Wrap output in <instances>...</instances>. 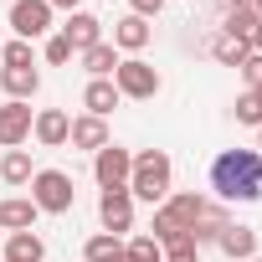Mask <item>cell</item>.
Masks as SVG:
<instances>
[{
  "instance_id": "cell-33",
  "label": "cell",
  "mask_w": 262,
  "mask_h": 262,
  "mask_svg": "<svg viewBox=\"0 0 262 262\" xmlns=\"http://www.w3.org/2000/svg\"><path fill=\"white\" fill-rule=\"evenodd\" d=\"M47 6H52V11H67V16H72V11H82V0H47Z\"/></svg>"
},
{
  "instance_id": "cell-26",
  "label": "cell",
  "mask_w": 262,
  "mask_h": 262,
  "mask_svg": "<svg viewBox=\"0 0 262 262\" xmlns=\"http://www.w3.org/2000/svg\"><path fill=\"white\" fill-rule=\"evenodd\" d=\"M165 206H170V211H175V216H180V221H185V231H190V226H195V216H201V206H206V201H201V195H170V201H165Z\"/></svg>"
},
{
  "instance_id": "cell-6",
  "label": "cell",
  "mask_w": 262,
  "mask_h": 262,
  "mask_svg": "<svg viewBox=\"0 0 262 262\" xmlns=\"http://www.w3.org/2000/svg\"><path fill=\"white\" fill-rule=\"evenodd\" d=\"M11 31H16V41L47 36L52 31V6H47V0H16V6H11Z\"/></svg>"
},
{
  "instance_id": "cell-29",
  "label": "cell",
  "mask_w": 262,
  "mask_h": 262,
  "mask_svg": "<svg viewBox=\"0 0 262 262\" xmlns=\"http://www.w3.org/2000/svg\"><path fill=\"white\" fill-rule=\"evenodd\" d=\"M41 57H47V62H52V67H67V62H72V57H77V52H72V47H67V41H62V36H47V47H41Z\"/></svg>"
},
{
  "instance_id": "cell-9",
  "label": "cell",
  "mask_w": 262,
  "mask_h": 262,
  "mask_svg": "<svg viewBox=\"0 0 262 262\" xmlns=\"http://www.w3.org/2000/svg\"><path fill=\"white\" fill-rule=\"evenodd\" d=\"M57 36H62V41L82 57L88 47H98V41H103V21H98L93 11H72V16H67V26H62Z\"/></svg>"
},
{
  "instance_id": "cell-38",
  "label": "cell",
  "mask_w": 262,
  "mask_h": 262,
  "mask_svg": "<svg viewBox=\"0 0 262 262\" xmlns=\"http://www.w3.org/2000/svg\"><path fill=\"white\" fill-rule=\"evenodd\" d=\"M247 262H262V257H247Z\"/></svg>"
},
{
  "instance_id": "cell-30",
  "label": "cell",
  "mask_w": 262,
  "mask_h": 262,
  "mask_svg": "<svg viewBox=\"0 0 262 262\" xmlns=\"http://www.w3.org/2000/svg\"><path fill=\"white\" fill-rule=\"evenodd\" d=\"M236 72H242V77H247V93H257V88H262V52H247V57H242V67H236Z\"/></svg>"
},
{
  "instance_id": "cell-13",
  "label": "cell",
  "mask_w": 262,
  "mask_h": 262,
  "mask_svg": "<svg viewBox=\"0 0 262 262\" xmlns=\"http://www.w3.org/2000/svg\"><path fill=\"white\" fill-rule=\"evenodd\" d=\"M216 247H221L226 257L247 262V257H257V226H242V221H226V231L216 236Z\"/></svg>"
},
{
  "instance_id": "cell-25",
  "label": "cell",
  "mask_w": 262,
  "mask_h": 262,
  "mask_svg": "<svg viewBox=\"0 0 262 262\" xmlns=\"http://www.w3.org/2000/svg\"><path fill=\"white\" fill-rule=\"evenodd\" d=\"M123 257H128V262H165V247H160L155 236H134V242L123 247Z\"/></svg>"
},
{
  "instance_id": "cell-23",
  "label": "cell",
  "mask_w": 262,
  "mask_h": 262,
  "mask_svg": "<svg viewBox=\"0 0 262 262\" xmlns=\"http://www.w3.org/2000/svg\"><path fill=\"white\" fill-rule=\"evenodd\" d=\"M257 21H262V16H257L252 6H231V11H226V26H221V36H236V41H247V36L257 31Z\"/></svg>"
},
{
  "instance_id": "cell-5",
  "label": "cell",
  "mask_w": 262,
  "mask_h": 262,
  "mask_svg": "<svg viewBox=\"0 0 262 262\" xmlns=\"http://www.w3.org/2000/svg\"><path fill=\"white\" fill-rule=\"evenodd\" d=\"M128 175H134V155H128L123 144H103L93 155V180L103 190H128Z\"/></svg>"
},
{
  "instance_id": "cell-2",
  "label": "cell",
  "mask_w": 262,
  "mask_h": 262,
  "mask_svg": "<svg viewBox=\"0 0 262 262\" xmlns=\"http://www.w3.org/2000/svg\"><path fill=\"white\" fill-rule=\"evenodd\" d=\"M170 155L165 149H144V155H134V175H128V195H139V201H149V206H165L170 201Z\"/></svg>"
},
{
  "instance_id": "cell-22",
  "label": "cell",
  "mask_w": 262,
  "mask_h": 262,
  "mask_svg": "<svg viewBox=\"0 0 262 262\" xmlns=\"http://www.w3.org/2000/svg\"><path fill=\"white\" fill-rule=\"evenodd\" d=\"M82 257H88V262H128V257H123V242H118V236H108V231L88 236Z\"/></svg>"
},
{
  "instance_id": "cell-20",
  "label": "cell",
  "mask_w": 262,
  "mask_h": 262,
  "mask_svg": "<svg viewBox=\"0 0 262 262\" xmlns=\"http://www.w3.org/2000/svg\"><path fill=\"white\" fill-rule=\"evenodd\" d=\"M31 155L26 149H6V160H0V180L6 185H31Z\"/></svg>"
},
{
  "instance_id": "cell-34",
  "label": "cell",
  "mask_w": 262,
  "mask_h": 262,
  "mask_svg": "<svg viewBox=\"0 0 262 262\" xmlns=\"http://www.w3.org/2000/svg\"><path fill=\"white\" fill-rule=\"evenodd\" d=\"M252 11H257V16H262V0H252Z\"/></svg>"
},
{
  "instance_id": "cell-36",
  "label": "cell",
  "mask_w": 262,
  "mask_h": 262,
  "mask_svg": "<svg viewBox=\"0 0 262 262\" xmlns=\"http://www.w3.org/2000/svg\"><path fill=\"white\" fill-rule=\"evenodd\" d=\"M231 6H252V0H231Z\"/></svg>"
},
{
  "instance_id": "cell-3",
  "label": "cell",
  "mask_w": 262,
  "mask_h": 262,
  "mask_svg": "<svg viewBox=\"0 0 262 262\" xmlns=\"http://www.w3.org/2000/svg\"><path fill=\"white\" fill-rule=\"evenodd\" d=\"M31 201H36V211H47V216H67L72 201H77V185H72L67 170H36V175H31Z\"/></svg>"
},
{
  "instance_id": "cell-32",
  "label": "cell",
  "mask_w": 262,
  "mask_h": 262,
  "mask_svg": "<svg viewBox=\"0 0 262 262\" xmlns=\"http://www.w3.org/2000/svg\"><path fill=\"white\" fill-rule=\"evenodd\" d=\"M128 6H134V16H144V21H149V16H160V11H165V0H128Z\"/></svg>"
},
{
  "instance_id": "cell-15",
  "label": "cell",
  "mask_w": 262,
  "mask_h": 262,
  "mask_svg": "<svg viewBox=\"0 0 262 262\" xmlns=\"http://www.w3.org/2000/svg\"><path fill=\"white\" fill-rule=\"evenodd\" d=\"M36 201H21V195H11V201H0V231H31L36 226Z\"/></svg>"
},
{
  "instance_id": "cell-1",
  "label": "cell",
  "mask_w": 262,
  "mask_h": 262,
  "mask_svg": "<svg viewBox=\"0 0 262 262\" xmlns=\"http://www.w3.org/2000/svg\"><path fill=\"white\" fill-rule=\"evenodd\" d=\"M211 190L221 201H262V155L257 149H221L211 160Z\"/></svg>"
},
{
  "instance_id": "cell-18",
  "label": "cell",
  "mask_w": 262,
  "mask_h": 262,
  "mask_svg": "<svg viewBox=\"0 0 262 262\" xmlns=\"http://www.w3.org/2000/svg\"><path fill=\"white\" fill-rule=\"evenodd\" d=\"M41 257H47V242H41L36 231H11L6 257H0V262H41Z\"/></svg>"
},
{
  "instance_id": "cell-27",
  "label": "cell",
  "mask_w": 262,
  "mask_h": 262,
  "mask_svg": "<svg viewBox=\"0 0 262 262\" xmlns=\"http://www.w3.org/2000/svg\"><path fill=\"white\" fill-rule=\"evenodd\" d=\"M0 62H6V67H36V57H31V41H6Z\"/></svg>"
},
{
  "instance_id": "cell-14",
  "label": "cell",
  "mask_w": 262,
  "mask_h": 262,
  "mask_svg": "<svg viewBox=\"0 0 262 262\" xmlns=\"http://www.w3.org/2000/svg\"><path fill=\"white\" fill-rule=\"evenodd\" d=\"M82 108H88L93 118H108V113L118 108V88H113V77H93V82L82 88Z\"/></svg>"
},
{
  "instance_id": "cell-19",
  "label": "cell",
  "mask_w": 262,
  "mask_h": 262,
  "mask_svg": "<svg viewBox=\"0 0 262 262\" xmlns=\"http://www.w3.org/2000/svg\"><path fill=\"white\" fill-rule=\"evenodd\" d=\"M226 221H231V216H226L221 206H211V201H206V206H201V216H195V226H190V242H195V247L216 242V236L226 231Z\"/></svg>"
},
{
  "instance_id": "cell-35",
  "label": "cell",
  "mask_w": 262,
  "mask_h": 262,
  "mask_svg": "<svg viewBox=\"0 0 262 262\" xmlns=\"http://www.w3.org/2000/svg\"><path fill=\"white\" fill-rule=\"evenodd\" d=\"M257 155H262V128H257Z\"/></svg>"
},
{
  "instance_id": "cell-4",
  "label": "cell",
  "mask_w": 262,
  "mask_h": 262,
  "mask_svg": "<svg viewBox=\"0 0 262 262\" xmlns=\"http://www.w3.org/2000/svg\"><path fill=\"white\" fill-rule=\"evenodd\" d=\"M113 88H118V98H139V103H149V98L165 88V77H160L144 57H123V62L113 67Z\"/></svg>"
},
{
  "instance_id": "cell-10",
  "label": "cell",
  "mask_w": 262,
  "mask_h": 262,
  "mask_svg": "<svg viewBox=\"0 0 262 262\" xmlns=\"http://www.w3.org/2000/svg\"><path fill=\"white\" fill-rule=\"evenodd\" d=\"M31 134H36V144H41V149H62V144H67V134H72V118H67L62 108H41V113H36V123H31Z\"/></svg>"
},
{
  "instance_id": "cell-28",
  "label": "cell",
  "mask_w": 262,
  "mask_h": 262,
  "mask_svg": "<svg viewBox=\"0 0 262 262\" xmlns=\"http://www.w3.org/2000/svg\"><path fill=\"white\" fill-rule=\"evenodd\" d=\"M236 123L262 128V103H257V93H242V98H236Z\"/></svg>"
},
{
  "instance_id": "cell-24",
  "label": "cell",
  "mask_w": 262,
  "mask_h": 262,
  "mask_svg": "<svg viewBox=\"0 0 262 262\" xmlns=\"http://www.w3.org/2000/svg\"><path fill=\"white\" fill-rule=\"evenodd\" d=\"M211 57H216L221 67H242V57H247V41H236V36H216V41H211Z\"/></svg>"
},
{
  "instance_id": "cell-17",
  "label": "cell",
  "mask_w": 262,
  "mask_h": 262,
  "mask_svg": "<svg viewBox=\"0 0 262 262\" xmlns=\"http://www.w3.org/2000/svg\"><path fill=\"white\" fill-rule=\"evenodd\" d=\"M149 236L160 242V247H175V242H190V231H185V221L170 211V206H155V221H149Z\"/></svg>"
},
{
  "instance_id": "cell-37",
  "label": "cell",
  "mask_w": 262,
  "mask_h": 262,
  "mask_svg": "<svg viewBox=\"0 0 262 262\" xmlns=\"http://www.w3.org/2000/svg\"><path fill=\"white\" fill-rule=\"evenodd\" d=\"M257 103H262V88H257Z\"/></svg>"
},
{
  "instance_id": "cell-31",
  "label": "cell",
  "mask_w": 262,
  "mask_h": 262,
  "mask_svg": "<svg viewBox=\"0 0 262 262\" xmlns=\"http://www.w3.org/2000/svg\"><path fill=\"white\" fill-rule=\"evenodd\" d=\"M165 262H201V247L195 242H175V247H165Z\"/></svg>"
},
{
  "instance_id": "cell-11",
  "label": "cell",
  "mask_w": 262,
  "mask_h": 262,
  "mask_svg": "<svg viewBox=\"0 0 262 262\" xmlns=\"http://www.w3.org/2000/svg\"><path fill=\"white\" fill-rule=\"evenodd\" d=\"M149 36H155V26H149L144 16H134V11H128L123 21H113V47H118V52H144Z\"/></svg>"
},
{
  "instance_id": "cell-8",
  "label": "cell",
  "mask_w": 262,
  "mask_h": 262,
  "mask_svg": "<svg viewBox=\"0 0 262 262\" xmlns=\"http://www.w3.org/2000/svg\"><path fill=\"white\" fill-rule=\"evenodd\" d=\"M98 221H103L108 236L128 231V226H134V195H128V190H103L98 195Z\"/></svg>"
},
{
  "instance_id": "cell-12",
  "label": "cell",
  "mask_w": 262,
  "mask_h": 262,
  "mask_svg": "<svg viewBox=\"0 0 262 262\" xmlns=\"http://www.w3.org/2000/svg\"><path fill=\"white\" fill-rule=\"evenodd\" d=\"M67 144L72 149H103V144H113L108 139V118H93V113H82V118H72V134H67Z\"/></svg>"
},
{
  "instance_id": "cell-16",
  "label": "cell",
  "mask_w": 262,
  "mask_h": 262,
  "mask_svg": "<svg viewBox=\"0 0 262 262\" xmlns=\"http://www.w3.org/2000/svg\"><path fill=\"white\" fill-rule=\"evenodd\" d=\"M0 88H6L16 103H26V98H36L41 72H36V67H0Z\"/></svg>"
},
{
  "instance_id": "cell-21",
  "label": "cell",
  "mask_w": 262,
  "mask_h": 262,
  "mask_svg": "<svg viewBox=\"0 0 262 262\" xmlns=\"http://www.w3.org/2000/svg\"><path fill=\"white\" fill-rule=\"evenodd\" d=\"M82 67H88L93 77H113V67H118V47H113V41L88 47V52H82Z\"/></svg>"
},
{
  "instance_id": "cell-7",
  "label": "cell",
  "mask_w": 262,
  "mask_h": 262,
  "mask_svg": "<svg viewBox=\"0 0 262 262\" xmlns=\"http://www.w3.org/2000/svg\"><path fill=\"white\" fill-rule=\"evenodd\" d=\"M31 123H36V113H31V103H6L0 108V149H21L26 139H31Z\"/></svg>"
}]
</instances>
